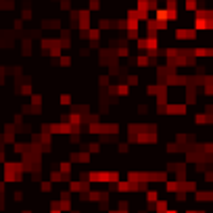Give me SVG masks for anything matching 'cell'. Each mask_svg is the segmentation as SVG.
I'll use <instances>...</instances> for the list:
<instances>
[{"mask_svg":"<svg viewBox=\"0 0 213 213\" xmlns=\"http://www.w3.org/2000/svg\"><path fill=\"white\" fill-rule=\"evenodd\" d=\"M186 11H188V13L199 11V2H196V0H186Z\"/></svg>","mask_w":213,"mask_h":213,"instance_id":"obj_1","label":"cell"},{"mask_svg":"<svg viewBox=\"0 0 213 213\" xmlns=\"http://www.w3.org/2000/svg\"><path fill=\"white\" fill-rule=\"evenodd\" d=\"M90 8H92V11H98V8H100V2H98V0H90Z\"/></svg>","mask_w":213,"mask_h":213,"instance_id":"obj_2","label":"cell"}]
</instances>
